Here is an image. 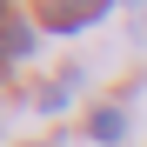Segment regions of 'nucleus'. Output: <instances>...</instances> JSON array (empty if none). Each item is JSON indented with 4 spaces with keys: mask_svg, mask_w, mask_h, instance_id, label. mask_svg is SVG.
Instances as JSON below:
<instances>
[{
    "mask_svg": "<svg viewBox=\"0 0 147 147\" xmlns=\"http://www.w3.org/2000/svg\"><path fill=\"white\" fill-rule=\"evenodd\" d=\"M87 134L100 147H120V140H127V107H94L87 114Z\"/></svg>",
    "mask_w": 147,
    "mask_h": 147,
    "instance_id": "obj_3",
    "label": "nucleus"
},
{
    "mask_svg": "<svg viewBox=\"0 0 147 147\" xmlns=\"http://www.w3.org/2000/svg\"><path fill=\"white\" fill-rule=\"evenodd\" d=\"M34 54V20H0V67H13V60H27Z\"/></svg>",
    "mask_w": 147,
    "mask_h": 147,
    "instance_id": "obj_2",
    "label": "nucleus"
},
{
    "mask_svg": "<svg viewBox=\"0 0 147 147\" xmlns=\"http://www.w3.org/2000/svg\"><path fill=\"white\" fill-rule=\"evenodd\" d=\"M34 147H47V140H34Z\"/></svg>",
    "mask_w": 147,
    "mask_h": 147,
    "instance_id": "obj_4",
    "label": "nucleus"
},
{
    "mask_svg": "<svg viewBox=\"0 0 147 147\" xmlns=\"http://www.w3.org/2000/svg\"><path fill=\"white\" fill-rule=\"evenodd\" d=\"M114 13V0H40L34 7V20L47 34H80V27H94V20H107Z\"/></svg>",
    "mask_w": 147,
    "mask_h": 147,
    "instance_id": "obj_1",
    "label": "nucleus"
}]
</instances>
